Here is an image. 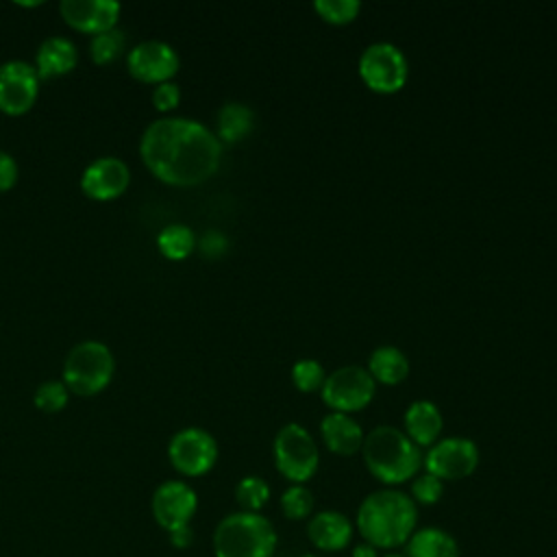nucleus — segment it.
<instances>
[{
  "label": "nucleus",
  "instance_id": "6ab92c4d",
  "mask_svg": "<svg viewBox=\"0 0 557 557\" xmlns=\"http://www.w3.org/2000/svg\"><path fill=\"white\" fill-rule=\"evenodd\" d=\"M405 435L420 448L433 446L444 429V418L442 411L435 403L431 400H416L407 407L405 418Z\"/></svg>",
  "mask_w": 557,
  "mask_h": 557
},
{
  "label": "nucleus",
  "instance_id": "f03ea898",
  "mask_svg": "<svg viewBox=\"0 0 557 557\" xmlns=\"http://www.w3.org/2000/svg\"><path fill=\"white\" fill-rule=\"evenodd\" d=\"M418 527V505L407 492L383 487L370 492L357 507L355 531L376 550L405 546Z\"/></svg>",
  "mask_w": 557,
  "mask_h": 557
},
{
  "label": "nucleus",
  "instance_id": "f704fd0d",
  "mask_svg": "<svg viewBox=\"0 0 557 557\" xmlns=\"http://www.w3.org/2000/svg\"><path fill=\"white\" fill-rule=\"evenodd\" d=\"M350 557H379V550L368 542H357L350 546Z\"/></svg>",
  "mask_w": 557,
  "mask_h": 557
},
{
  "label": "nucleus",
  "instance_id": "bb28decb",
  "mask_svg": "<svg viewBox=\"0 0 557 557\" xmlns=\"http://www.w3.org/2000/svg\"><path fill=\"white\" fill-rule=\"evenodd\" d=\"M70 400V389L65 387L63 381L59 379H50L37 385L35 394H33V403L39 411L44 413H57L61 411Z\"/></svg>",
  "mask_w": 557,
  "mask_h": 557
},
{
  "label": "nucleus",
  "instance_id": "1a4fd4ad",
  "mask_svg": "<svg viewBox=\"0 0 557 557\" xmlns=\"http://www.w3.org/2000/svg\"><path fill=\"white\" fill-rule=\"evenodd\" d=\"M218 453L220 450L215 437L200 426H185L176 431L168 442L170 466L187 479L211 472L218 461Z\"/></svg>",
  "mask_w": 557,
  "mask_h": 557
},
{
  "label": "nucleus",
  "instance_id": "f3484780",
  "mask_svg": "<svg viewBox=\"0 0 557 557\" xmlns=\"http://www.w3.org/2000/svg\"><path fill=\"white\" fill-rule=\"evenodd\" d=\"M78 63L76 44L63 35L46 37L35 50V70L41 81H52L70 74Z\"/></svg>",
  "mask_w": 557,
  "mask_h": 557
},
{
  "label": "nucleus",
  "instance_id": "2eb2a0df",
  "mask_svg": "<svg viewBox=\"0 0 557 557\" xmlns=\"http://www.w3.org/2000/svg\"><path fill=\"white\" fill-rule=\"evenodd\" d=\"M120 2L115 0H61L59 13L63 22L85 35H98L117 26Z\"/></svg>",
  "mask_w": 557,
  "mask_h": 557
},
{
  "label": "nucleus",
  "instance_id": "f8f14e48",
  "mask_svg": "<svg viewBox=\"0 0 557 557\" xmlns=\"http://www.w3.org/2000/svg\"><path fill=\"white\" fill-rule=\"evenodd\" d=\"M41 78L33 63L9 59L0 63V111L7 115L28 113L39 98Z\"/></svg>",
  "mask_w": 557,
  "mask_h": 557
},
{
  "label": "nucleus",
  "instance_id": "dca6fc26",
  "mask_svg": "<svg viewBox=\"0 0 557 557\" xmlns=\"http://www.w3.org/2000/svg\"><path fill=\"white\" fill-rule=\"evenodd\" d=\"M307 537L318 550L337 553L352 546L355 522L337 509H322L307 520Z\"/></svg>",
  "mask_w": 557,
  "mask_h": 557
},
{
  "label": "nucleus",
  "instance_id": "b1692460",
  "mask_svg": "<svg viewBox=\"0 0 557 557\" xmlns=\"http://www.w3.org/2000/svg\"><path fill=\"white\" fill-rule=\"evenodd\" d=\"M126 50V33L122 28H109L89 39V57L96 65H109Z\"/></svg>",
  "mask_w": 557,
  "mask_h": 557
},
{
  "label": "nucleus",
  "instance_id": "423d86ee",
  "mask_svg": "<svg viewBox=\"0 0 557 557\" xmlns=\"http://www.w3.org/2000/svg\"><path fill=\"white\" fill-rule=\"evenodd\" d=\"M274 466L289 483L305 485L320 466V450L311 433L298 422H287L278 429L272 442Z\"/></svg>",
  "mask_w": 557,
  "mask_h": 557
},
{
  "label": "nucleus",
  "instance_id": "f257e3e1",
  "mask_svg": "<svg viewBox=\"0 0 557 557\" xmlns=\"http://www.w3.org/2000/svg\"><path fill=\"white\" fill-rule=\"evenodd\" d=\"M139 157L157 181L172 187H194L218 172L222 141L194 117L163 115L144 128Z\"/></svg>",
  "mask_w": 557,
  "mask_h": 557
},
{
  "label": "nucleus",
  "instance_id": "cd10ccee",
  "mask_svg": "<svg viewBox=\"0 0 557 557\" xmlns=\"http://www.w3.org/2000/svg\"><path fill=\"white\" fill-rule=\"evenodd\" d=\"M324 379H326V372L318 359L305 357L292 366V381H294L296 389H300L305 394L320 392Z\"/></svg>",
  "mask_w": 557,
  "mask_h": 557
},
{
  "label": "nucleus",
  "instance_id": "4468645a",
  "mask_svg": "<svg viewBox=\"0 0 557 557\" xmlns=\"http://www.w3.org/2000/svg\"><path fill=\"white\" fill-rule=\"evenodd\" d=\"M81 191L98 202L120 198L131 185V170L120 157L107 154L94 159L81 174Z\"/></svg>",
  "mask_w": 557,
  "mask_h": 557
},
{
  "label": "nucleus",
  "instance_id": "c9c22d12",
  "mask_svg": "<svg viewBox=\"0 0 557 557\" xmlns=\"http://www.w3.org/2000/svg\"><path fill=\"white\" fill-rule=\"evenodd\" d=\"M383 557H407L405 553H385Z\"/></svg>",
  "mask_w": 557,
  "mask_h": 557
},
{
  "label": "nucleus",
  "instance_id": "4be33fe9",
  "mask_svg": "<svg viewBox=\"0 0 557 557\" xmlns=\"http://www.w3.org/2000/svg\"><path fill=\"white\" fill-rule=\"evenodd\" d=\"M374 383L383 385H398L409 374V359L396 346H379L368 357V368Z\"/></svg>",
  "mask_w": 557,
  "mask_h": 557
},
{
  "label": "nucleus",
  "instance_id": "473e14b6",
  "mask_svg": "<svg viewBox=\"0 0 557 557\" xmlns=\"http://www.w3.org/2000/svg\"><path fill=\"white\" fill-rule=\"evenodd\" d=\"M17 178H20L17 161L7 150H0V194L13 189Z\"/></svg>",
  "mask_w": 557,
  "mask_h": 557
},
{
  "label": "nucleus",
  "instance_id": "5701e85b",
  "mask_svg": "<svg viewBox=\"0 0 557 557\" xmlns=\"http://www.w3.org/2000/svg\"><path fill=\"white\" fill-rule=\"evenodd\" d=\"M196 233L183 222H172L163 226L157 235V248L170 261L187 259L196 250Z\"/></svg>",
  "mask_w": 557,
  "mask_h": 557
},
{
  "label": "nucleus",
  "instance_id": "0eeeda50",
  "mask_svg": "<svg viewBox=\"0 0 557 557\" xmlns=\"http://www.w3.org/2000/svg\"><path fill=\"white\" fill-rule=\"evenodd\" d=\"M357 70L368 89L376 94H396L407 83L409 61L396 44L374 41L363 48Z\"/></svg>",
  "mask_w": 557,
  "mask_h": 557
},
{
  "label": "nucleus",
  "instance_id": "ddd939ff",
  "mask_svg": "<svg viewBox=\"0 0 557 557\" xmlns=\"http://www.w3.org/2000/svg\"><path fill=\"white\" fill-rule=\"evenodd\" d=\"M181 67L178 52L161 39H144L126 52L128 74L146 85L172 81Z\"/></svg>",
  "mask_w": 557,
  "mask_h": 557
},
{
  "label": "nucleus",
  "instance_id": "7ed1b4c3",
  "mask_svg": "<svg viewBox=\"0 0 557 557\" xmlns=\"http://www.w3.org/2000/svg\"><path fill=\"white\" fill-rule=\"evenodd\" d=\"M363 463L368 472L387 487L407 483L422 468V448L416 446L405 431L381 424L363 437L361 446Z\"/></svg>",
  "mask_w": 557,
  "mask_h": 557
},
{
  "label": "nucleus",
  "instance_id": "c756f323",
  "mask_svg": "<svg viewBox=\"0 0 557 557\" xmlns=\"http://www.w3.org/2000/svg\"><path fill=\"white\" fill-rule=\"evenodd\" d=\"M442 494H444V481H440L429 472L416 474L409 485V496L416 505H435L442 498Z\"/></svg>",
  "mask_w": 557,
  "mask_h": 557
},
{
  "label": "nucleus",
  "instance_id": "72a5a7b5",
  "mask_svg": "<svg viewBox=\"0 0 557 557\" xmlns=\"http://www.w3.org/2000/svg\"><path fill=\"white\" fill-rule=\"evenodd\" d=\"M168 540H170V544H172L174 548H178V550L189 548L191 542H194V529H191V524L181 527V529H174V531H168Z\"/></svg>",
  "mask_w": 557,
  "mask_h": 557
},
{
  "label": "nucleus",
  "instance_id": "a878e982",
  "mask_svg": "<svg viewBox=\"0 0 557 557\" xmlns=\"http://www.w3.org/2000/svg\"><path fill=\"white\" fill-rule=\"evenodd\" d=\"M281 511L287 520H309L313 513V494L307 485H298V483H289V487L283 490L281 498H278Z\"/></svg>",
  "mask_w": 557,
  "mask_h": 557
},
{
  "label": "nucleus",
  "instance_id": "9b49d317",
  "mask_svg": "<svg viewBox=\"0 0 557 557\" xmlns=\"http://www.w3.org/2000/svg\"><path fill=\"white\" fill-rule=\"evenodd\" d=\"M198 511V494L183 479H168L157 485L150 498V513L154 522L168 533L191 524Z\"/></svg>",
  "mask_w": 557,
  "mask_h": 557
},
{
  "label": "nucleus",
  "instance_id": "aec40b11",
  "mask_svg": "<svg viewBox=\"0 0 557 557\" xmlns=\"http://www.w3.org/2000/svg\"><path fill=\"white\" fill-rule=\"evenodd\" d=\"M407 557H461L457 540L440 527L416 529L405 544Z\"/></svg>",
  "mask_w": 557,
  "mask_h": 557
},
{
  "label": "nucleus",
  "instance_id": "a211bd4d",
  "mask_svg": "<svg viewBox=\"0 0 557 557\" xmlns=\"http://www.w3.org/2000/svg\"><path fill=\"white\" fill-rule=\"evenodd\" d=\"M320 433H322V442L324 446L342 457H350L355 453L361 450L363 446V429L361 424L350 418L348 413H339V411H331L322 418L320 422Z\"/></svg>",
  "mask_w": 557,
  "mask_h": 557
},
{
  "label": "nucleus",
  "instance_id": "6e6552de",
  "mask_svg": "<svg viewBox=\"0 0 557 557\" xmlns=\"http://www.w3.org/2000/svg\"><path fill=\"white\" fill-rule=\"evenodd\" d=\"M320 394L331 411L350 416L352 411H361L372 403L376 383L366 368L350 363L326 374Z\"/></svg>",
  "mask_w": 557,
  "mask_h": 557
},
{
  "label": "nucleus",
  "instance_id": "20e7f679",
  "mask_svg": "<svg viewBox=\"0 0 557 557\" xmlns=\"http://www.w3.org/2000/svg\"><path fill=\"white\" fill-rule=\"evenodd\" d=\"M278 544L274 524L255 511L226 513L213 529L215 557H272Z\"/></svg>",
  "mask_w": 557,
  "mask_h": 557
},
{
  "label": "nucleus",
  "instance_id": "39448f33",
  "mask_svg": "<svg viewBox=\"0 0 557 557\" xmlns=\"http://www.w3.org/2000/svg\"><path fill=\"white\" fill-rule=\"evenodd\" d=\"M115 374L111 348L98 339H83L70 348L63 361L61 381L76 396H96L109 387Z\"/></svg>",
  "mask_w": 557,
  "mask_h": 557
},
{
  "label": "nucleus",
  "instance_id": "e433bc0d",
  "mask_svg": "<svg viewBox=\"0 0 557 557\" xmlns=\"http://www.w3.org/2000/svg\"><path fill=\"white\" fill-rule=\"evenodd\" d=\"M298 557H322V555H313V553H305V555H298Z\"/></svg>",
  "mask_w": 557,
  "mask_h": 557
},
{
  "label": "nucleus",
  "instance_id": "2f4dec72",
  "mask_svg": "<svg viewBox=\"0 0 557 557\" xmlns=\"http://www.w3.org/2000/svg\"><path fill=\"white\" fill-rule=\"evenodd\" d=\"M196 248L202 252V257L207 259H220L226 250H228V239L224 233L211 228V231H205L200 235V239L196 242Z\"/></svg>",
  "mask_w": 557,
  "mask_h": 557
},
{
  "label": "nucleus",
  "instance_id": "412c9836",
  "mask_svg": "<svg viewBox=\"0 0 557 557\" xmlns=\"http://www.w3.org/2000/svg\"><path fill=\"white\" fill-rule=\"evenodd\" d=\"M255 128V111L237 100L224 102L215 117V135L224 144L242 141Z\"/></svg>",
  "mask_w": 557,
  "mask_h": 557
},
{
  "label": "nucleus",
  "instance_id": "7c9ffc66",
  "mask_svg": "<svg viewBox=\"0 0 557 557\" xmlns=\"http://www.w3.org/2000/svg\"><path fill=\"white\" fill-rule=\"evenodd\" d=\"M152 107L161 113H170L178 107L181 102V87L174 83V81H165V83H159L152 87Z\"/></svg>",
  "mask_w": 557,
  "mask_h": 557
},
{
  "label": "nucleus",
  "instance_id": "393cba45",
  "mask_svg": "<svg viewBox=\"0 0 557 557\" xmlns=\"http://www.w3.org/2000/svg\"><path fill=\"white\" fill-rule=\"evenodd\" d=\"M235 500L242 511L261 513V509L270 500V485L265 483V479H261L257 474L242 476L235 485Z\"/></svg>",
  "mask_w": 557,
  "mask_h": 557
},
{
  "label": "nucleus",
  "instance_id": "9d476101",
  "mask_svg": "<svg viewBox=\"0 0 557 557\" xmlns=\"http://www.w3.org/2000/svg\"><path fill=\"white\" fill-rule=\"evenodd\" d=\"M479 466V446L468 437H440L422 457L424 472L440 481H459Z\"/></svg>",
  "mask_w": 557,
  "mask_h": 557
},
{
  "label": "nucleus",
  "instance_id": "c85d7f7f",
  "mask_svg": "<svg viewBox=\"0 0 557 557\" xmlns=\"http://www.w3.org/2000/svg\"><path fill=\"white\" fill-rule=\"evenodd\" d=\"M313 9L324 22L342 26V24H350L359 15L361 2L359 0H315Z\"/></svg>",
  "mask_w": 557,
  "mask_h": 557
}]
</instances>
